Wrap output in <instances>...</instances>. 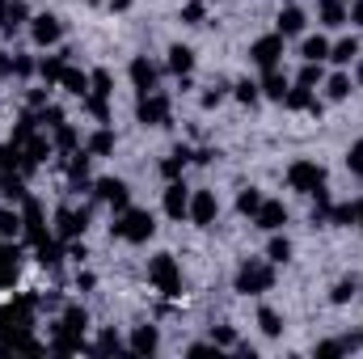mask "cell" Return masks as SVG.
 <instances>
[{"instance_id": "cb8c5ba5", "label": "cell", "mask_w": 363, "mask_h": 359, "mask_svg": "<svg viewBox=\"0 0 363 359\" xmlns=\"http://www.w3.org/2000/svg\"><path fill=\"white\" fill-rule=\"evenodd\" d=\"M68 55H72V51H64V55H47V60L38 64V77H43L47 85H60V77H64V68H68Z\"/></svg>"}, {"instance_id": "277c9868", "label": "cell", "mask_w": 363, "mask_h": 359, "mask_svg": "<svg viewBox=\"0 0 363 359\" xmlns=\"http://www.w3.org/2000/svg\"><path fill=\"white\" fill-rule=\"evenodd\" d=\"M169 110H174V101H169V93L152 89V93H140V106H135V118H140L144 127H165V123H169Z\"/></svg>"}, {"instance_id": "7402d4cb", "label": "cell", "mask_w": 363, "mask_h": 359, "mask_svg": "<svg viewBox=\"0 0 363 359\" xmlns=\"http://www.w3.org/2000/svg\"><path fill=\"white\" fill-rule=\"evenodd\" d=\"M300 55H304L308 64H321V60H330V38H321V34H308V38L300 43Z\"/></svg>"}, {"instance_id": "603a6c76", "label": "cell", "mask_w": 363, "mask_h": 359, "mask_svg": "<svg viewBox=\"0 0 363 359\" xmlns=\"http://www.w3.org/2000/svg\"><path fill=\"white\" fill-rule=\"evenodd\" d=\"M330 60H334L338 68H347L351 60H359V38H338V43H330Z\"/></svg>"}, {"instance_id": "b9f144b4", "label": "cell", "mask_w": 363, "mask_h": 359, "mask_svg": "<svg viewBox=\"0 0 363 359\" xmlns=\"http://www.w3.org/2000/svg\"><path fill=\"white\" fill-rule=\"evenodd\" d=\"M355 292H359V279L351 275V279H342V283L334 287V296H330V300H334V304H347V300H355Z\"/></svg>"}, {"instance_id": "7bdbcfd3", "label": "cell", "mask_w": 363, "mask_h": 359, "mask_svg": "<svg viewBox=\"0 0 363 359\" xmlns=\"http://www.w3.org/2000/svg\"><path fill=\"white\" fill-rule=\"evenodd\" d=\"M203 13H207V0H190V4L182 9V21H186V26H203Z\"/></svg>"}, {"instance_id": "6125c7cd", "label": "cell", "mask_w": 363, "mask_h": 359, "mask_svg": "<svg viewBox=\"0 0 363 359\" xmlns=\"http://www.w3.org/2000/svg\"><path fill=\"white\" fill-rule=\"evenodd\" d=\"M4 9H9V0H0V21H4Z\"/></svg>"}, {"instance_id": "7c38bea8", "label": "cell", "mask_w": 363, "mask_h": 359, "mask_svg": "<svg viewBox=\"0 0 363 359\" xmlns=\"http://www.w3.org/2000/svg\"><path fill=\"white\" fill-rule=\"evenodd\" d=\"M30 38H34L38 47H55V43L64 38V26H60V17H51V13H38V17L30 21Z\"/></svg>"}, {"instance_id": "2e32d148", "label": "cell", "mask_w": 363, "mask_h": 359, "mask_svg": "<svg viewBox=\"0 0 363 359\" xmlns=\"http://www.w3.org/2000/svg\"><path fill=\"white\" fill-rule=\"evenodd\" d=\"M254 224H258V228H267V233H279V228L287 224V207H283V203H274V199H262V207H258Z\"/></svg>"}, {"instance_id": "e0dca14e", "label": "cell", "mask_w": 363, "mask_h": 359, "mask_svg": "<svg viewBox=\"0 0 363 359\" xmlns=\"http://www.w3.org/2000/svg\"><path fill=\"white\" fill-rule=\"evenodd\" d=\"M186 211H190V190L174 178L169 186H165V216H169V220H182Z\"/></svg>"}, {"instance_id": "e575fe53", "label": "cell", "mask_w": 363, "mask_h": 359, "mask_svg": "<svg viewBox=\"0 0 363 359\" xmlns=\"http://www.w3.org/2000/svg\"><path fill=\"white\" fill-rule=\"evenodd\" d=\"M60 326H68V330H77V334H85V326H89V317H85V309H81V304H68V309H64V317H60Z\"/></svg>"}, {"instance_id": "d6a6232c", "label": "cell", "mask_w": 363, "mask_h": 359, "mask_svg": "<svg viewBox=\"0 0 363 359\" xmlns=\"http://www.w3.org/2000/svg\"><path fill=\"white\" fill-rule=\"evenodd\" d=\"M0 237H4V241L21 237V211H13V207H0Z\"/></svg>"}, {"instance_id": "d6986e66", "label": "cell", "mask_w": 363, "mask_h": 359, "mask_svg": "<svg viewBox=\"0 0 363 359\" xmlns=\"http://www.w3.org/2000/svg\"><path fill=\"white\" fill-rule=\"evenodd\" d=\"M258 89L267 93V97H274V101H283L287 89H291V85H287V72H283V68H267L262 81H258Z\"/></svg>"}, {"instance_id": "f6af8a7d", "label": "cell", "mask_w": 363, "mask_h": 359, "mask_svg": "<svg viewBox=\"0 0 363 359\" xmlns=\"http://www.w3.org/2000/svg\"><path fill=\"white\" fill-rule=\"evenodd\" d=\"M330 224H347V228H351V224H355V203L334 207V211H330Z\"/></svg>"}, {"instance_id": "4316f807", "label": "cell", "mask_w": 363, "mask_h": 359, "mask_svg": "<svg viewBox=\"0 0 363 359\" xmlns=\"http://www.w3.org/2000/svg\"><path fill=\"white\" fill-rule=\"evenodd\" d=\"M190 157H194L190 148H174V153H169V157L161 161V174H165L169 182H174V178H182V170L190 165Z\"/></svg>"}, {"instance_id": "ffe728a7", "label": "cell", "mask_w": 363, "mask_h": 359, "mask_svg": "<svg viewBox=\"0 0 363 359\" xmlns=\"http://www.w3.org/2000/svg\"><path fill=\"white\" fill-rule=\"evenodd\" d=\"M304 9H296V4H287L283 13H279V34L283 38H296V34H304Z\"/></svg>"}, {"instance_id": "5b68a950", "label": "cell", "mask_w": 363, "mask_h": 359, "mask_svg": "<svg viewBox=\"0 0 363 359\" xmlns=\"http://www.w3.org/2000/svg\"><path fill=\"white\" fill-rule=\"evenodd\" d=\"M148 279L157 283V292L182 296V270H178V263H174V254H157V258L148 263Z\"/></svg>"}, {"instance_id": "f1b7e54d", "label": "cell", "mask_w": 363, "mask_h": 359, "mask_svg": "<svg viewBox=\"0 0 363 359\" xmlns=\"http://www.w3.org/2000/svg\"><path fill=\"white\" fill-rule=\"evenodd\" d=\"M317 13H321L325 26H342L347 21V4L342 0H317Z\"/></svg>"}, {"instance_id": "91938a15", "label": "cell", "mask_w": 363, "mask_h": 359, "mask_svg": "<svg viewBox=\"0 0 363 359\" xmlns=\"http://www.w3.org/2000/svg\"><path fill=\"white\" fill-rule=\"evenodd\" d=\"M355 224H359V228H363V199H359V203H355Z\"/></svg>"}, {"instance_id": "9c48e42d", "label": "cell", "mask_w": 363, "mask_h": 359, "mask_svg": "<svg viewBox=\"0 0 363 359\" xmlns=\"http://www.w3.org/2000/svg\"><path fill=\"white\" fill-rule=\"evenodd\" d=\"M85 228H89V211H85V207H81V211H77V207H60V211H55V237H60V241H77Z\"/></svg>"}, {"instance_id": "8fae6325", "label": "cell", "mask_w": 363, "mask_h": 359, "mask_svg": "<svg viewBox=\"0 0 363 359\" xmlns=\"http://www.w3.org/2000/svg\"><path fill=\"white\" fill-rule=\"evenodd\" d=\"M93 194H97L101 203H110L114 211L131 207V190H127V182H118V178H101V182H93Z\"/></svg>"}, {"instance_id": "94428289", "label": "cell", "mask_w": 363, "mask_h": 359, "mask_svg": "<svg viewBox=\"0 0 363 359\" xmlns=\"http://www.w3.org/2000/svg\"><path fill=\"white\" fill-rule=\"evenodd\" d=\"M355 81H359V85H363V60H359V68H355Z\"/></svg>"}, {"instance_id": "f546056e", "label": "cell", "mask_w": 363, "mask_h": 359, "mask_svg": "<svg viewBox=\"0 0 363 359\" xmlns=\"http://www.w3.org/2000/svg\"><path fill=\"white\" fill-rule=\"evenodd\" d=\"M68 174H72V186H77V190L85 186V178H89V148H85V153H81V148L72 153V161H68Z\"/></svg>"}, {"instance_id": "d4e9b609", "label": "cell", "mask_w": 363, "mask_h": 359, "mask_svg": "<svg viewBox=\"0 0 363 359\" xmlns=\"http://www.w3.org/2000/svg\"><path fill=\"white\" fill-rule=\"evenodd\" d=\"M157 347H161V334H157L152 326H140V330L131 334V351H135V355H152Z\"/></svg>"}, {"instance_id": "52a82bcc", "label": "cell", "mask_w": 363, "mask_h": 359, "mask_svg": "<svg viewBox=\"0 0 363 359\" xmlns=\"http://www.w3.org/2000/svg\"><path fill=\"white\" fill-rule=\"evenodd\" d=\"M110 72H106V68H97V72H93L89 77V93H85V106H89V114L93 118H101V123H106V118H110Z\"/></svg>"}, {"instance_id": "f5cc1de1", "label": "cell", "mask_w": 363, "mask_h": 359, "mask_svg": "<svg viewBox=\"0 0 363 359\" xmlns=\"http://www.w3.org/2000/svg\"><path fill=\"white\" fill-rule=\"evenodd\" d=\"M220 101H224V85H211V89L203 93V106H207V110H211V106H220Z\"/></svg>"}, {"instance_id": "9a60e30c", "label": "cell", "mask_w": 363, "mask_h": 359, "mask_svg": "<svg viewBox=\"0 0 363 359\" xmlns=\"http://www.w3.org/2000/svg\"><path fill=\"white\" fill-rule=\"evenodd\" d=\"M17 263H21V250H17L13 241L0 237V292L17 283Z\"/></svg>"}, {"instance_id": "7a4b0ae2", "label": "cell", "mask_w": 363, "mask_h": 359, "mask_svg": "<svg viewBox=\"0 0 363 359\" xmlns=\"http://www.w3.org/2000/svg\"><path fill=\"white\" fill-rule=\"evenodd\" d=\"M274 287V263L267 258H250V263H241L237 270V292L241 296H262V292H271Z\"/></svg>"}, {"instance_id": "816d5d0a", "label": "cell", "mask_w": 363, "mask_h": 359, "mask_svg": "<svg viewBox=\"0 0 363 359\" xmlns=\"http://www.w3.org/2000/svg\"><path fill=\"white\" fill-rule=\"evenodd\" d=\"M118 347H123V343H118V334H114V330H106V334L97 338V347H93V351H101V355H110V351H118Z\"/></svg>"}, {"instance_id": "680465c9", "label": "cell", "mask_w": 363, "mask_h": 359, "mask_svg": "<svg viewBox=\"0 0 363 359\" xmlns=\"http://www.w3.org/2000/svg\"><path fill=\"white\" fill-rule=\"evenodd\" d=\"M0 77H13V55H0Z\"/></svg>"}, {"instance_id": "44dd1931", "label": "cell", "mask_w": 363, "mask_h": 359, "mask_svg": "<svg viewBox=\"0 0 363 359\" xmlns=\"http://www.w3.org/2000/svg\"><path fill=\"white\" fill-rule=\"evenodd\" d=\"M283 106H287V110H313V114H321V101L313 97V89H308V85H296V89H287Z\"/></svg>"}, {"instance_id": "bcb514c9", "label": "cell", "mask_w": 363, "mask_h": 359, "mask_svg": "<svg viewBox=\"0 0 363 359\" xmlns=\"http://www.w3.org/2000/svg\"><path fill=\"white\" fill-rule=\"evenodd\" d=\"M262 97V89H258V81H241L237 85V101H245V106H254Z\"/></svg>"}, {"instance_id": "5bb4252c", "label": "cell", "mask_w": 363, "mask_h": 359, "mask_svg": "<svg viewBox=\"0 0 363 359\" xmlns=\"http://www.w3.org/2000/svg\"><path fill=\"white\" fill-rule=\"evenodd\" d=\"M131 81H135V89L140 93H152L157 89V81H161V68H157L152 60L135 55V60H131Z\"/></svg>"}, {"instance_id": "ac0fdd59", "label": "cell", "mask_w": 363, "mask_h": 359, "mask_svg": "<svg viewBox=\"0 0 363 359\" xmlns=\"http://www.w3.org/2000/svg\"><path fill=\"white\" fill-rule=\"evenodd\" d=\"M51 351H60V355H77V351H85V334H77V330H68V326H55V334H51Z\"/></svg>"}, {"instance_id": "836d02e7", "label": "cell", "mask_w": 363, "mask_h": 359, "mask_svg": "<svg viewBox=\"0 0 363 359\" xmlns=\"http://www.w3.org/2000/svg\"><path fill=\"white\" fill-rule=\"evenodd\" d=\"M77 144H81V140H77V127L64 118V123L55 127V148H64V153H77Z\"/></svg>"}, {"instance_id": "c3c4849f", "label": "cell", "mask_w": 363, "mask_h": 359, "mask_svg": "<svg viewBox=\"0 0 363 359\" xmlns=\"http://www.w3.org/2000/svg\"><path fill=\"white\" fill-rule=\"evenodd\" d=\"M317 81H321V64H308V60H304V68H300V81H296V85H308V89H313Z\"/></svg>"}, {"instance_id": "6da1fadb", "label": "cell", "mask_w": 363, "mask_h": 359, "mask_svg": "<svg viewBox=\"0 0 363 359\" xmlns=\"http://www.w3.org/2000/svg\"><path fill=\"white\" fill-rule=\"evenodd\" d=\"M110 233H114L118 241L144 245V241L157 233V224H152V211H140V207H123V211H118V220L110 224Z\"/></svg>"}, {"instance_id": "ab89813d", "label": "cell", "mask_w": 363, "mask_h": 359, "mask_svg": "<svg viewBox=\"0 0 363 359\" xmlns=\"http://www.w3.org/2000/svg\"><path fill=\"white\" fill-rule=\"evenodd\" d=\"M313 199H317V203H313V224H330V211H334L330 194H325V190H317Z\"/></svg>"}, {"instance_id": "681fc988", "label": "cell", "mask_w": 363, "mask_h": 359, "mask_svg": "<svg viewBox=\"0 0 363 359\" xmlns=\"http://www.w3.org/2000/svg\"><path fill=\"white\" fill-rule=\"evenodd\" d=\"M38 114V123H47V127H60L64 123V110L60 106H43V110H34Z\"/></svg>"}, {"instance_id": "8d00e7d4", "label": "cell", "mask_w": 363, "mask_h": 359, "mask_svg": "<svg viewBox=\"0 0 363 359\" xmlns=\"http://www.w3.org/2000/svg\"><path fill=\"white\" fill-rule=\"evenodd\" d=\"M258 207H262V194H258L254 186L237 194V211H241V216H258Z\"/></svg>"}, {"instance_id": "30bf717a", "label": "cell", "mask_w": 363, "mask_h": 359, "mask_svg": "<svg viewBox=\"0 0 363 359\" xmlns=\"http://www.w3.org/2000/svg\"><path fill=\"white\" fill-rule=\"evenodd\" d=\"M250 60L267 72V68H279V60H283V34L274 30V34H267V38H258L254 47H250Z\"/></svg>"}, {"instance_id": "7dc6e473", "label": "cell", "mask_w": 363, "mask_h": 359, "mask_svg": "<svg viewBox=\"0 0 363 359\" xmlns=\"http://www.w3.org/2000/svg\"><path fill=\"white\" fill-rule=\"evenodd\" d=\"M34 72H38V64L30 55H13V77H34Z\"/></svg>"}, {"instance_id": "484cf974", "label": "cell", "mask_w": 363, "mask_h": 359, "mask_svg": "<svg viewBox=\"0 0 363 359\" xmlns=\"http://www.w3.org/2000/svg\"><path fill=\"white\" fill-rule=\"evenodd\" d=\"M190 68H194V51L190 47H169V72L174 77H190Z\"/></svg>"}, {"instance_id": "ee69618b", "label": "cell", "mask_w": 363, "mask_h": 359, "mask_svg": "<svg viewBox=\"0 0 363 359\" xmlns=\"http://www.w3.org/2000/svg\"><path fill=\"white\" fill-rule=\"evenodd\" d=\"M347 170H351L355 178H363V140L351 144V153H347Z\"/></svg>"}, {"instance_id": "60d3db41", "label": "cell", "mask_w": 363, "mask_h": 359, "mask_svg": "<svg viewBox=\"0 0 363 359\" xmlns=\"http://www.w3.org/2000/svg\"><path fill=\"white\" fill-rule=\"evenodd\" d=\"M34 250H38V263H43V267H55V263L64 258V250H60V241H51V237H47L43 245H34Z\"/></svg>"}, {"instance_id": "f35d334b", "label": "cell", "mask_w": 363, "mask_h": 359, "mask_svg": "<svg viewBox=\"0 0 363 359\" xmlns=\"http://www.w3.org/2000/svg\"><path fill=\"white\" fill-rule=\"evenodd\" d=\"M258 326H262L267 338H279V334H283V317H279L274 309H262V313H258Z\"/></svg>"}, {"instance_id": "83f0119b", "label": "cell", "mask_w": 363, "mask_h": 359, "mask_svg": "<svg viewBox=\"0 0 363 359\" xmlns=\"http://www.w3.org/2000/svg\"><path fill=\"white\" fill-rule=\"evenodd\" d=\"M30 17V9L21 4V0H9V9H4V21H0V34H17V26Z\"/></svg>"}, {"instance_id": "3957f363", "label": "cell", "mask_w": 363, "mask_h": 359, "mask_svg": "<svg viewBox=\"0 0 363 359\" xmlns=\"http://www.w3.org/2000/svg\"><path fill=\"white\" fill-rule=\"evenodd\" d=\"M38 296H17L9 304H0V334H17V330H30L34 326V313H38Z\"/></svg>"}, {"instance_id": "6f0895ef", "label": "cell", "mask_w": 363, "mask_h": 359, "mask_svg": "<svg viewBox=\"0 0 363 359\" xmlns=\"http://www.w3.org/2000/svg\"><path fill=\"white\" fill-rule=\"evenodd\" d=\"M347 21H355V26H363V0H355V4H351V13H347Z\"/></svg>"}, {"instance_id": "d590c367", "label": "cell", "mask_w": 363, "mask_h": 359, "mask_svg": "<svg viewBox=\"0 0 363 359\" xmlns=\"http://www.w3.org/2000/svg\"><path fill=\"white\" fill-rule=\"evenodd\" d=\"M325 93H330V101H342V97H351V77H347V72H334V77L325 81Z\"/></svg>"}, {"instance_id": "8992f818", "label": "cell", "mask_w": 363, "mask_h": 359, "mask_svg": "<svg viewBox=\"0 0 363 359\" xmlns=\"http://www.w3.org/2000/svg\"><path fill=\"white\" fill-rule=\"evenodd\" d=\"M287 186L300 190V194H317V190H325V170L317 161H296L287 170Z\"/></svg>"}, {"instance_id": "11a10c76", "label": "cell", "mask_w": 363, "mask_h": 359, "mask_svg": "<svg viewBox=\"0 0 363 359\" xmlns=\"http://www.w3.org/2000/svg\"><path fill=\"white\" fill-rule=\"evenodd\" d=\"M211 351H216V343H211V347H207V343H194L186 355H190V359H203V355H211Z\"/></svg>"}, {"instance_id": "4fadbf2b", "label": "cell", "mask_w": 363, "mask_h": 359, "mask_svg": "<svg viewBox=\"0 0 363 359\" xmlns=\"http://www.w3.org/2000/svg\"><path fill=\"white\" fill-rule=\"evenodd\" d=\"M216 211H220V203H216V194H211V190H194V194H190V211H186V216H190L199 228H211Z\"/></svg>"}, {"instance_id": "9f6ffc18", "label": "cell", "mask_w": 363, "mask_h": 359, "mask_svg": "<svg viewBox=\"0 0 363 359\" xmlns=\"http://www.w3.org/2000/svg\"><path fill=\"white\" fill-rule=\"evenodd\" d=\"M47 106V89H34L30 93V110H43Z\"/></svg>"}, {"instance_id": "ba28073f", "label": "cell", "mask_w": 363, "mask_h": 359, "mask_svg": "<svg viewBox=\"0 0 363 359\" xmlns=\"http://www.w3.org/2000/svg\"><path fill=\"white\" fill-rule=\"evenodd\" d=\"M21 237L30 241V245H43L47 241V224H43V203L38 199H21Z\"/></svg>"}, {"instance_id": "1f68e13d", "label": "cell", "mask_w": 363, "mask_h": 359, "mask_svg": "<svg viewBox=\"0 0 363 359\" xmlns=\"http://www.w3.org/2000/svg\"><path fill=\"white\" fill-rule=\"evenodd\" d=\"M110 153H114V131H110V127L93 131L89 136V157H110Z\"/></svg>"}, {"instance_id": "74e56055", "label": "cell", "mask_w": 363, "mask_h": 359, "mask_svg": "<svg viewBox=\"0 0 363 359\" xmlns=\"http://www.w3.org/2000/svg\"><path fill=\"white\" fill-rule=\"evenodd\" d=\"M267 258H271L274 267H283V263L291 258V241H287V237H271V245H267Z\"/></svg>"}, {"instance_id": "be15d7a7", "label": "cell", "mask_w": 363, "mask_h": 359, "mask_svg": "<svg viewBox=\"0 0 363 359\" xmlns=\"http://www.w3.org/2000/svg\"><path fill=\"white\" fill-rule=\"evenodd\" d=\"M85 4H101V0H85Z\"/></svg>"}, {"instance_id": "db71d44e", "label": "cell", "mask_w": 363, "mask_h": 359, "mask_svg": "<svg viewBox=\"0 0 363 359\" xmlns=\"http://www.w3.org/2000/svg\"><path fill=\"white\" fill-rule=\"evenodd\" d=\"M317 355H321V359H334V355H342V343H321V347H317Z\"/></svg>"}, {"instance_id": "4dcf8cb0", "label": "cell", "mask_w": 363, "mask_h": 359, "mask_svg": "<svg viewBox=\"0 0 363 359\" xmlns=\"http://www.w3.org/2000/svg\"><path fill=\"white\" fill-rule=\"evenodd\" d=\"M60 85L72 93V97H85V93H89V77H85V72H77V68H64Z\"/></svg>"}, {"instance_id": "f907efd6", "label": "cell", "mask_w": 363, "mask_h": 359, "mask_svg": "<svg viewBox=\"0 0 363 359\" xmlns=\"http://www.w3.org/2000/svg\"><path fill=\"white\" fill-rule=\"evenodd\" d=\"M211 343H216V347H233V343H237L233 326H216V330H211Z\"/></svg>"}]
</instances>
